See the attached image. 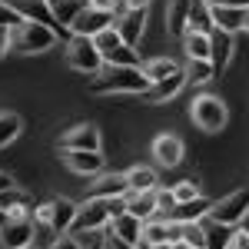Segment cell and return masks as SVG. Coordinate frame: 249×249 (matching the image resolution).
Returning a JSON list of instances; mask_svg holds the SVG:
<instances>
[{
	"instance_id": "cell-48",
	"label": "cell",
	"mask_w": 249,
	"mask_h": 249,
	"mask_svg": "<svg viewBox=\"0 0 249 249\" xmlns=\"http://www.w3.org/2000/svg\"><path fill=\"white\" fill-rule=\"evenodd\" d=\"M223 3H232V7H249V0H223Z\"/></svg>"
},
{
	"instance_id": "cell-8",
	"label": "cell",
	"mask_w": 249,
	"mask_h": 249,
	"mask_svg": "<svg viewBox=\"0 0 249 249\" xmlns=\"http://www.w3.org/2000/svg\"><path fill=\"white\" fill-rule=\"evenodd\" d=\"M10 14L17 20H30V23H47V27H53L57 30L60 23L53 17V10H50V3L47 0H0Z\"/></svg>"
},
{
	"instance_id": "cell-50",
	"label": "cell",
	"mask_w": 249,
	"mask_h": 249,
	"mask_svg": "<svg viewBox=\"0 0 249 249\" xmlns=\"http://www.w3.org/2000/svg\"><path fill=\"white\" fill-rule=\"evenodd\" d=\"M243 30L249 34V10H246V20H243Z\"/></svg>"
},
{
	"instance_id": "cell-28",
	"label": "cell",
	"mask_w": 249,
	"mask_h": 249,
	"mask_svg": "<svg viewBox=\"0 0 249 249\" xmlns=\"http://www.w3.org/2000/svg\"><path fill=\"white\" fill-rule=\"evenodd\" d=\"M20 130H23V120H20V113L0 110V150L14 143V140L20 136Z\"/></svg>"
},
{
	"instance_id": "cell-39",
	"label": "cell",
	"mask_w": 249,
	"mask_h": 249,
	"mask_svg": "<svg viewBox=\"0 0 249 249\" xmlns=\"http://www.w3.org/2000/svg\"><path fill=\"white\" fill-rule=\"evenodd\" d=\"M156 206H160V216H170L176 210V196H173V186L170 190H160L156 186Z\"/></svg>"
},
{
	"instance_id": "cell-32",
	"label": "cell",
	"mask_w": 249,
	"mask_h": 249,
	"mask_svg": "<svg viewBox=\"0 0 249 249\" xmlns=\"http://www.w3.org/2000/svg\"><path fill=\"white\" fill-rule=\"evenodd\" d=\"M107 67H140V53L130 43H120L113 53L107 57Z\"/></svg>"
},
{
	"instance_id": "cell-33",
	"label": "cell",
	"mask_w": 249,
	"mask_h": 249,
	"mask_svg": "<svg viewBox=\"0 0 249 249\" xmlns=\"http://www.w3.org/2000/svg\"><path fill=\"white\" fill-rule=\"evenodd\" d=\"M93 43H96V50L103 53V60H107V57H110V53L116 50V47L123 43V37L116 34V27H107L103 34H96V37H93Z\"/></svg>"
},
{
	"instance_id": "cell-38",
	"label": "cell",
	"mask_w": 249,
	"mask_h": 249,
	"mask_svg": "<svg viewBox=\"0 0 249 249\" xmlns=\"http://www.w3.org/2000/svg\"><path fill=\"white\" fill-rule=\"evenodd\" d=\"M173 196H176V203H190V199L199 196V190H196V183H193V179H183V183H176V186H173Z\"/></svg>"
},
{
	"instance_id": "cell-3",
	"label": "cell",
	"mask_w": 249,
	"mask_h": 249,
	"mask_svg": "<svg viewBox=\"0 0 249 249\" xmlns=\"http://www.w3.org/2000/svg\"><path fill=\"white\" fill-rule=\"evenodd\" d=\"M190 116H193V123H196L199 130H206V133H219V130L226 126V120H230V110H226V103H223L219 96L199 93L190 103Z\"/></svg>"
},
{
	"instance_id": "cell-35",
	"label": "cell",
	"mask_w": 249,
	"mask_h": 249,
	"mask_svg": "<svg viewBox=\"0 0 249 249\" xmlns=\"http://www.w3.org/2000/svg\"><path fill=\"white\" fill-rule=\"evenodd\" d=\"M57 236L60 232L53 230L50 223H37V226H34V249H50L57 243Z\"/></svg>"
},
{
	"instance_id": "cell-20",
	"label": "cell",
	"mask_w": 249,
	"mask_h": 249,
	"mask_svg": "<svg viewBox=\"0 0 249 249\" xmlns=\"http://www.w3.org/2000/svg\"><path fill=\"white\" fill-rule=\"evenodd\" d=\"M110 232L120 236V239H126V243H133V246H140V239H143V219L133 216V213H123V216L110 219Z\"/></svg>"
},
{
	"instance_id": "cell-7",
	"label": "cell",
	"mask_w": 249,
	"mask_h": 249,
	"mask_svg": "<svg viewBox=\"0 0 249 249\" xmlns=\"http://www.w3.org/2000/svg\"><path fill=\"white\" fill-rule=\"evenodd\" d=\"M34 213H10V223L0 230V249H34Z\"/></svg>"
},
{
	"instance_id": "cell-1",
	"label": "cell",
	"mask_w": 249,
	"mask_h": 249,
	"mask_svg": "<svg viewBox=\"0 0 249 249\" xmlns=\"http://www.w3.org/2000/svg\"><path fill=\"white\" fill-rule=\"evenodd\" d=\"M150 80L143 67H107L100 70L96 80L90 83V93L96 96H113V93H146Z\"/></svg>"
},
{
	"instance_id": "cell-51",
	"label": "cell",
	"mask_w": 249,
	"mask_h": 249,
	"mask_svg": "<svg viewBox=\"0 0 249 249\" xmlns=\"http://www.w3.org/2000/svg\"><path fill=\"white\" fill-rule=\"evenodd\" d=\"M93 249H103V243H96V246H93Z\"/></svg>"
},
{
	"instance_id": "cell-37",
	"label": "cell",
	"mask_w": 249,
	"mask_h": 249,
	"mask_svg": "<svg viewBox=\"0 0 249 249\" xmlns=\"http://www.w3.org/2000/svg\"><path fill=\"white\" fill-rule=\"evenodd\" d=\"M87 236L90 232H60L50 249H87Z\"/></svg>"
},
{
	"instance_id": "cell-49",
	"label": "cell",
	"mask_w": 249,
	"mask_h": 249,
	"mask_svg": "<svg viewBox=\"0 0 249 249\" xmlns=\"http://www.w3.org/2000/svg\"><path fill=\"white\" fill-rule=\"evenodd\" d=\"M150 249H173V243H153Z\"/></svg>"
},
{
	"instance_id": "cell-43",
	"label": "cell",
	"mask_w": 249,
	"mask_h": 249,
	"mask_svg": "<svg viewBox=\"0 0 249 249\" xmlns=\"http://www.w3.org/2000/svg\"><path fill=\"white\" fill-rule=\"evenodd\" d=\"M232 249H249V226L232 232Z\"/></svg>"
},
{
	"instance_id": "cell-10",
	"label": "cell",
	"mask_w": 249,
	"mask_h": 249,
	"mask_svg": "<svg viewBox=\"0 0 249 249\" xmlns=\"http://www.w3.org/2000/svg\"><path fill=\"white\" fill-rule=\"evenodd\" d=\"M179 236H183V226L173 223L170 216H160V213H156L153 219L143 223V243H146V246H153V243H176Z\"/></svg>"
},
{
	"instance_id": "cell-15",
	"label": "cell",
	"mask_w": 249,
	"mask_h": 249,
	"mask_svg": "<svg viewBox=\"0 0 249 249\" xmlns=\"http://www.w3.org/2000/svg\"><path fill=\"white\" fill-rule=\"evenodd\" d=\"M100 143L103 140H100V130L93 123H80L60 140V150H100Z\"/></svg>"
},
{
	"instance_id": "cell-14",
	"label": "cell",
	"mask_w": 249,
	"mask_h": 249,
	"mask_svg": "<svg viewBox=\"0 0 249 249\" xmlns=\"http://www.w3.org/2000/svg\"><path fill=\"white\" fill-rule=\"evenodd\" d=\"M153 160L160 166H179L183 163V140L176 133H160L153 140Z\"/></svg>"
},
{
	"instance_id": "cell-44",
	"label": "cell",
	"mask_w": 249,
	"mask_h": 249,
	"mask_svg": "<svg viewBox=\"0 0 249 249\" xmlns=\"http://www.w3.org/2000/svg\"><path fill=\"white\" fill-rule=\"evenodd\" d=\"M123 10H150V0H123Z\"/></svg>"
},
{
	"instance_id": "cell-30",
	"label": "cell",
	"mask_w": 249,
	"mask_h": 249,
	"mask_svg": "<svg viewBox=\"0 0 249 249\" xmlns=\"http://www.w3.org/2000/svg\"><path fill=\"white\" fill-rule=\"evenodd\" d=\"M183 73H186V83H210V80L216 77L210 60H186Z\"/></svg>"
},
{
	"instance_id": "cell-9",
	"label": "cell",
	"mask_w": 249,
	"mask_h": 249,
	"mask_svg": "<svg viewBox=\"0 0 249 249\" xmlns=\"http://www.w3.org/2000/svg\"><path fill=\"white\" fill-rule=\"evenodd\" d=\"M113 23H116L113 10H100V7H90V3H87V10L70 23V30H73L77 37H96V34H103V30L113 27Z\"/></svg>"
},
{
	"instance_id": "cell-2",
	"label": "cell",
	"mask_w": 249,
	"mask_h": 249,
	"mask_svg": "<svg viewBox=\"0 0 249 249\" xmlns=\"http://www.w3.org/2000/svg\"><path fill=\"white\" fill-rule=\"evenodd\" d=\"M57 43V30L47 23H30V20H17L14 23V50L17 53H43Z\"/></svg>"
},
{
	"instance_id": "cell-21",
	"label": "cell",
	"mask_w": 249,
	"mask_h": 249,
	"mask_svg": "<svg viewBox=\"0 0 249 249\" xmlns=\"http://www.w3.org/2000/svg\"><path fill=\"white\" fill-rule=\"evenodd\" d=\"M230 57H232V34H226V30H213V70L216 73H223L226 67H230Z\"/></svg>"
},
{
	"instance_id": "cell-6",
	"label": "cell",
	"mask_w": 249,
	"mask_h": 249,
	"mask_svg": "<svg viewBox=\"0 0 249 249\" xmlns=\"http://www.w3.org/2000/svg\"><path fill=\"white\" fill-rule=\"evenodd\" d=\"M246 216H249V186L232 190L230 196L216 199L210 210V219L223 223V226H239V223H246Z\"/></svg>"
},
{
	"instance_id": "cell-22",
	"label": "cell",
	"mask_w": 249,
	"mask_h": 249,
	"mask_svg": "<svg viewBox=\"0 0 249 249\" xmlns=\"http://www.w3.org/2000/svg\"><path fill=\"white\" fill-rule=\"evenodd\" d=\"M186 30H196V34H213L216 23H213V7L210 0H193L190 7V20H186Z\"/></svg>"
},
{
	"instance_id": "cell-40",
	"label": "cell",
	"mask_w": 249,
	"mask_h": 249,
	"mask_svg": "<svg viewBox=\"0 0 249 249\" xmlns=\"http://www.w3.org/2000/svg\"><path fill=\"white\" fill-rule=\"evenodd\" d=\"M14 50V23H0V57Z\"/></svg>"
},
{
	"instance_id": "cell-5",
	"label": "cell",
	"mask_w": 249,
	"mask_h": 249,
	"mask_svg": "<svg viewBox=\"0 0 249 249\" xmlns=\"http://www.w3.org/2000/svg\"><path fill=\"white\" fill-rule=\"evenodd\" d=\"M110 219H113V213H110V199L87 196V203L77 206V216H73L70 232H100L103 226H110Z\"/></svg>"
},
{
	"instance_id": "cell-52",
	"label": "cell",
	"mask_w": 249,
	"mask_h": 249,
	"mask_svg": "<svg viewBox=\"0 0 249 249\" xmlns=\"http://www.w3.org/2000/svg\"><path fill=\"white\" fill-rule=\"evenodd\" d=\"M246 226H249V223H246Z\"/></svg>"
},
{
	"instance_id": "cell-16",
	"label": "cell",
	"mask_w": 249,
	"mask_h": 249,
	"mask_svg": "<svg viewBox=\"0 0 249 249\" xmlns=\"http://www.w3.org/2000/svg\"><path fill=\"white\" fill-rule=\"evenodd\" d=\"M130 193V179L126 173H100L96 183L90 186V196H100V199H113V196H126Z\"/></svg>"
},
{
	"instance_id": "cell-36",
	"label": "cell",
	"mask_w": 249,
	"mask_h": 249,
	"mask_svg": "<svg viewBox=\"0 0 249 249\" xmlns=\"http://www.w3.org/2000/svg\"><path fill=\"white\" fill-rule=\"evenodd\" d=\"M183 226V236L179 239H186L193 249H206V232H203V223H179Z\"/></svg>"
},
{
	"instance_id": "cell-45",
	"label": "cell",
	"mask_w": 249,
	"mask_h": 249,
	"mask_svg": "<svg viewBox=\"0 0 249 249\" xmlns=\"http://www.w3.org/2000/svg\"><path fill=\"white\" fill-rule=\"evenodd\" d=\"M14 186V179H10V173H0V193L3 190H10Z\"/></svg>"
},
{
	"instance_id": "cell-42",
	"label": "cell",
	"mask_w": 249,
	"mask_h": 249,
	"mask_svg": "<svg viewBox=\"0 0 249 249\" xmlns=\"http://www.w3.org/2000/svg\"><path fill=\"white\" fill-rule=\"evenodd\" d=\"M90 7H100V10H113V14H123V0H87Z\"/></svg>"
},
{
	"instance_id": "cell-41",
	"label": "cell",
	"mask_w": 249,
	"mask_h": 249,
	"mask_svg": "<svg viewBox=\"0 0 249 249\" xmlns=\"http://www.w3.org/2000/svg\"><path fill=\"white\" fill-rule=\"evenodd\" d=\"M103 249H140V246L126 243V239H120V236H113V232H107V236H103Z\"/></svg>"
},
{
	"instance_id": "cell-31",
	"label": "cell",
	"mask_w": 249,
	"mask_h": 249,
	"mask_svg": "<svg viewBox=\"0 0 249 249\" xmlns=\"http://www.w3.org/2000/svg\"><path fill=\"white\" fill-rule=\"evenodd\" d=\"M126 179H130V190H156L160 186V176L150 166H133L126 173Z\"/></svg>"
},
{
	"instance_id": "cell-24",
	"label": "cell",
	"mask_w": 249,
	"mask_h": 249,
	"mask_svg": "<svg viewBox=\"0 0 249 249\" xmlns=\"http://www.w3.org/2000/svg\"><path fill=\"white\" fill-rule=\"evenodd\" d=\"M190 7H193V0H170V10H166V27H170L173 37H186Z\"/></svg>"
},
{
	"instance_id": "cell-18",
	"label": "cell",
	"mask_w": 249,
	"mask_h": 249,
	"mask_svg": "<svg viewBox=\"0 0 249 249\" xmlns=\"http://www.w3.org/2000/svg\"><path fill=\"white\" fill-rule=\"evenodd\" d=\"M126 213L140 216L143 223L153 219L156 213H160V206H156V190H130L126 193Z\"/></svg>"
},
{
	"instance_id": "cell-19",
	"label": "cell",
	"mask_w": 249,
	"mask_h": 249,
	"mask_svg": "<svg viewBox=\"0 0 249 249\" xmlns=\"http://www.w3.org/2000/svg\"><path fill=\"white\" fill-rule=\"evenodd\" d=\"M213 203L206 199V196H196V199H190V203H176V210L170 213L173 223H203L206 216H210Z\"/></svg>"
},
{
	"instance_id": "cell-12",
	"label": "cell",
	"mask_w": 249,
	"mask_h": 249,
	"mask_svg": "<svg viewBox=\"0 0 249 249\" xmlns=\"http://www.w3.org/2000/svg\"><path fill=\"white\" fill-rule=\"evenodd\" d=\"M63 163L80 176H100L103 173V153L100 150H63Z\"/></svg>"
},
{
	"instance_id": "cell-27",
	"label": "cell",
	"mask_w": 249,
	"mask_h": 249,
	"mask_svg": "<svg viewBox=\"0 0 249 249\" xmlns=\"http://www.w3.org/2000/svg\"><path fill=\"white\" fill-rule=\"evenodd\" d=\"M47 3H50V10H53V17H57L60 27H70V23L87 10V0H47Z\"/></svg>"
},
{
	"instance_id": "cell-4",
	"label": "cell",
	"mask_w": 249,
	"mask_h": 249,
	"mask_svg": "<svg viewBox=\"0 0 249 249\" xmlns=\"http://www.w3.org/2000/svg\"><path fill=\"white\" fill-rule=\"evenodd\" d=\"M67 63H70L73 70H80V73H90V77H96V73L107 67V60L96 50L93 37H77V34L67 43Z\"/></svg>"
},
{
	"instance_id": "cell-17",
	"label": "cell",
	"mask_w": 249,
	"mask_h": 249,
	"mask_svg": "<svg viewBox=\"0 0 249 249\" xmlns=\"http://www.w3.org/2000/svg\"><path fill=\"white\" fill-rule=\"evenodd\" d=\"M183 87H186V73H183V70H176V73H170V77L150 83V90H146L143 96H146L150 103H166V100H173Z\"/></svg>"
},
{
	"instance_id": "cell-26",
	"label": "cell",
	"mask_w": 249,
	"mask_h": 249,
	"mask_svg": "<svg viewBox=\"0 0 249 249\" xmlns=\"http://www.w3.org/2000/svg\"><path fill=\"white\" fill-rule=\"evenodd\" d=\"M50 226L57 232H70L73 226V216H77V203H70V199H53L50 203Z\"/></svg>"
},
{
	"instance_id": "cell-25",
	"label": "cell",
	"mask_w": 249,
	"mask_h": 249,
	"mask_svg": "<svg viewBox=\"0 0 249 249\" xmlns=\"http://www.w3.org/2000/svg\"><path fill=\"white\" fill-rule=\"evenodd\" d=\"M183 47H186V57H190V60H210L213 57V34H196V30H186Z\"/></svg>"
},
{
	"instance_id": "cell-23",
	"label": "cell",
	"mask_w": 249,
	"mask_h": 249,
	"mask_svg": "<svg viewBox=\"0 0 249 249\" xmlns=\"http://www.w3.org/2000/svg\"><path fill=\"white\" fill-rule=\"evenodd\" d=\"M203 232H206V249H232V232H236V226L213 223L210 216H206L203 219Z\"/></svg>"
},
{
	"instance_id": "cell-13",
	"label": "cell",
	"mask_w": 249,
	"mask_h": 249,
	"mask_svg": "<svg viewBox=\"0 0 249 249\" xmlns=\"http://www.w3.org/2000/svg\"><path fill=\"white\" fill-rule=\"evenodd\" d=\"M213 23H216V30H226V34H236V30H243V20H246V10L249 7H232V3H223V0H216L213 3Z\"/></svg>"
},
{
	"instance_id": "cell-46",
	"label": "cell",
	"mask_w": 249,
	"mask_h": 249,
	"mask_svg": "<svg viewBox=\"0 0 249 249\" xmlns=\"http://www.w3.org/2000/svg\"><path fill=\"white\" fill-rule=\"evenodd\" d=\"M7 223H10V213H7V210H0V230H3Z\"/></svg>"
},
{
	"instance_id": "cell-34",
	"label": "cell",
	"mask_w": 249,
	"mask_h": 249,
	"mask_svg": "<svg viewBox=\"0 0 249 249\" xmlns=\"http://www.w3.org/2000/svg\"><path fill=\"white\" fill-rule=\"evenodd\" d=\"M0 210H27V193L17 190V186H10V190L0 193Z\"/></svg>"
},
{
	"instance_id": "cell-29",
	"label": "cell",
	"mask_w": 249,
	"mask_h": 249,
	"mask_svg": "<svg viewBox=\"0 0 249 249\" xmlns=\"http://www.w3.org/2000/svg\"><path fill=\"white\" fill-rule=\"evenodd\" d=\"M140 67H143V73H146L150 83H156V80H163V77H170V73L179 70L176 60H170V57H153V60H146V63H140Z\"/></svg>"
},
{
	"instance_id": "cell-47",
	"label": "cell",
	"mask_w": 249,
	"mask_h": 249,
	"mask_svg": "<svg viewBox=\"0 0 249 249\" xmlns=\"http://www.w3.org/2000/svg\"><path fill=\"white\" fill-rule=\"evenodd\" d=\"M173 249H193V246L186 243V239H176V243H173Z\"/></svg>"
},
{
	"instance_id": "cell-11",
	"label": "cell",
	"mask_w": 249,
	"mask_h": 249,
	"mask_svg": "<svg viewBox=\"0 0 249 249\" xmlns=\"http://www.w3.org/2000/svg\"><path fill=\"white\" fill-rule=\"evenodd\" d=\"M116 34L123 37V43H130L136 47L143 34H146V10H123V14H116Z\"/></svg>"
}]
</instances>
